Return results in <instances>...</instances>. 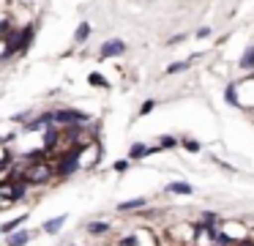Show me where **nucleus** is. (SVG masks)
Masks as SVG:
<instances>
[{
    "instance_id": "2",
    "label": "nucleus",
    "mask_w": 254,
    "mask_h": 246,
    "mask_svg": "<svg viewBox=\"0 0 254 246\" xmlns=\"http://www.w3.org/2000/svg\"><path fill=\"white\" fill-rule=\"evenodd\" d=\"M52 120L71 126V123H82V120H88V115H85V112H77V109H61V112L52 115Z\"/></svg>"
},
{
    "instance_id": "12",
    "label": "nucleus",
    "mask_w": 254,
    "mask_h": 246,
    "mask_svg": "<svg viewBox=\"0 0 254 246\" xmlns=\"http://www.w3.org/2000/svg\"><path fill=\"white\" fill-rule=\"evenodd\" d=\"M142 156H148V148H145V145H131V153H128V162H131V159H142Z\"/></svg>"
},
{
    "instance_id": "11",
    "label": "nucleus",
    "mask_w": 254,
    "mask_h": 246,
    "mask_svg": "<svg viewBox=\"0 0 254 246\" xmlns=\"http://www.w3.org/2000/svg\"><path fill=\"white\" fill-rule=\"evenodd\" d=\"M252 66H254V47H249L241 58V69H252Z\"/></svg>"
},
{
    "instance_id": "3",
    "label": "nucleus",
    "mask_w": 254,
    "mask_h": 246,
    "mask_svg": "<svg viewBox=\"0 0 254 246\" xmlns=\"http://www.w3.org/2000/svg\"><path fill=\"white\" fill-rule=\"evenodd\" d=\"M101 58H112V55H123L126 52V41H121V38H110V41L101 44Z\"/></svg>"
},
{
    "instance_id": "6",
    "label": "nucleus",
    "mask_w": 254,
    "mask_h": 246,
    "mask_svg": "<svg viewBox=\"0 0 254 246\" xmlns=\"http://www.w3.org/2000/svg\"><path fill=\"white\" fill-rule=\"evenodd\" d=\"M25 219H28V216H25V213H22V216H14V219H11V222H6V224H0V233H3V235H8V233H14V230H17V227H19V224H22V222H25Z\"/></svg>"
},
{
    "instance_id": "10",
    "label": "nucleus",
    "mask_w": 254,
    "mask_h": 246,
    "mask_svg": "<svg viewBox=\"0 0 254 246\" xmlns=\"http://www.w3.org/2000/svg\"><path fill=\"white\" fill-rule=\"evenodd\" d=\"M145 205V197H137V200H128V202H121V211H134V208H142Z\"/></svg>"
},
{
    "instance_id": "19",
    "label": "nucleus",
    "mask_w": 254,
    "mask_h": 246,
    "mask_svg": "<svg viewBox=\"0 0 254 246\" xmlns=\"http://www.w3.org/2000/svg\"><path fill=\"white\" fill-rule=\"evenodd\" d=\"M227 101H230V104H238V96H235V85H230V87H227Z\"/></svg>"
},
{
    "instance_id": "13",
    "label": "nucleus",
    "mask_w": 254,
    "mask_h": 246,
    "mask_svg": "<svg viewBox=\"0 0 254 246\" xmlns=\"http://www.w3.org/2000/svg\"><path fill=\"white\" fill-rule=\"evenodd\" d=\"M88 36H90V25H88V22H82V25L77 27V33H74V38H77V41H85Z\"/></svg>"
},
{
    "instance_id": "14",
    "label": "nucleus",
    "mask_w": 254,
    "mask_h": 246,
    "mask_svg": "<svg viewBox=\"0 0 254 246\" xmlns=\"http://www.w3.org/2000/svg\"><path fill=\"white\" fill-rule=\"evenodd\" d=\"M90 233H93V235H101V233H107V230H110V224H107V222H90Z\"/></svg>"
},
{
    "instance_id": "22",
    "label": "nucleus",
    "mask_w": 254,
    "mask_h": 246,
    "mask_svg": "<svg viewBox=\"0 0 254 246\" xmlns=\"http://www.w3.org/2000/svg\"><path fill=\"white\" fill-rule=\"evenodd\" d=\"M210 36V27H199L197 30V38H208Z\"/></svg>"
},
{
    "instance_id": "15",
    "label": "nucleus",
    "mask_w": 254,
    "mask_h": 246,
    "mask_svg": "<svg viewBox=\"0 0 254 246\" xmlns=\"http://www.w3.org/2000/svg\"><path fill=\"white\" fill-rule=\"evenodd\" d=\"M55 142H58V131L50 126V129H47V134H44V148H52Z\"/></svg>"
},
{
    "instance_id": "1",
    "label": "nucleus",
    "mask_w": 254,
    "mask_h": 246,
    "mask_svg": "<svg viewBox=\"0 0 254 246\" xmlns=\"http://www.w3.org/2000/svg\"><path fill=\"white\" fill-rule=\"evenodd\" d=\"M52 178V167L44 162H33L28 169H25V183H44V180Z\"/></svg>"
},
{
    "instance_id": "20",
    "label": "nucleus",
    "mask_w": 254,
    "mask_h": 246,
    "mask_svg": "<svg viewBox=\"0 0 254 246\" xmlns=\"http://www.w3.org/2000/svg\"><path fill=\"white\" fill-rule=\"evenodd\" d=\"M183 145H186V151H191V153H197V151H199V142H194V140H186Z\"/></svg>"
},
{
    "instance_id": "16",
    "label": "nucleus",
    "mask_w": 254,
    "mask_h": 246,
    "mask_svg": "<svg viewBox=\"0 0 254 246\" xmlns=\"http://www.w3.org/2000/svg\"><path fill=\"white\" fill-rule=\"evenodd\" d=\"M189 69V60H178V63L167 66V74H178V71H186Z\"/></svg>"
},
{
    "instance_id": "5",
    "label": "nucleus",
    "mask_w": 254,
    "mask_h": 246,
    "mask_svg": "<svg viewBox=\"0 0 254 246\" xmlns=\"http://www.w3.org/2000/svg\"><path fill=\"white\" fill-rule=\"evenodd\" d=\"M30 238H33V233H28V230H22V233H11L8 241H6V246H25Z\"/></svg>"
},
{
    "instance_id": "18",
    "label": "nucleus",
    "mask_w": 254,
    "mask_h": 246,
    "mask_svg": "<svg viewBox=\"0 0 254 246\" xmlns=\"http://www.w3.org/2000/svg\"><path fill=\"white\" fill-rule=\"evenodd\" d=\"M175 145H178L175 137H161V142H159V148H175Z\"/></svg>"
},
{
    "instance_id": "23",
    "label": "nucleus",
    "mask_w": 254,
    "mask_h": 246,
    "mask_svg": "<svg viewBox=\"0 0 254 246\" xmlns=\"http://www.w3.org/2000/svg\"><path fill=\"white\" fill-rule=\"evenodd\" d=\"M238 246H254V241H249V238H246V241H241Z\"/></svg>"
},
{
    "instance_id": "17",
    "label": "nucleus",
    "mask_w": 254,
    "mask_h": 246,
    "mask_svg": "<svg viewBox=\"0 0 254 246\" xmlns=\"http://www.w3.org/2000/svg\"><path fill=\"white\" fill-rule=\"evenodd\" d=\"M88 80H90V85H99V87H110V82H107L104 77H99V74H90Z\"/></svg>"
},
{
    "instance_id": "7",
    "label": "nucleus",
    "mask_w": 254,
    "mask_h": 246,
    "mask_svg": "<svg viewBox=\"0 0 254 246\" xmlns=\"http://www.w3.org/2000/svg\"><path fill=\"white\" fill-rule=\"evenodd\" d=\"M66 222V216H55V219H50V222H44V233H50V235H55L58 230H61V224Z\"/></svg>"
},
{
    "instance_id": "8",
    "label": "nucleus",
    "mask_w": 254,
    "mask_h": 246,
    "mask_svg": "<svg viewBox=\"0 0 254 246\" xmlns=\"http://www.w3.org/2000/svg\"><path fill=\"white\" fill-rule=\"evenodd\" d=\"M50 126H52V112H47V115H41L39 120L28 123V129H50Z\"/></svg>"
},
{
    "instance_id": "4",
    "label": "nucleus",
    "mask_w": 254,
    "mask_h": 246,
    "mask_svg": "<svg viewBox=\"0 0 254 246\" xmlns=\"http://www.w3.org/2000/svg\"><path fill=\"white\" fill-rule=\"evenodd\" d=\"M77 162H79V151H77V153H71V156H63V164L58 167V172H61V175H68V172H74V169L79 167Z\"/></svg>"
},
{
    "instance_id": "9",
    "label": "nucleus",
    "mask_w": 254,
    "mask_h": 246,
    "mask_svg": "<svg viewBox=\"0 0 254 246\" xmlns=\"http://www.w3.org/2000/svg\"><path fill=\"white\" fill-rule=\"evenodd\" d=\"M167 189H170V191H175V194H191V183H183V180H175V183H170V186H167Z\"/></svg>"
},
{
    "instance_id": "21",
    "label": "nucleus",
    "mask_w": 254,
    "mask_h": 246,
    "mask_svg": "<svg viewBox=\"0 0 254 246\" xmlns=\"http://www.w3.org/2000/svg\"><path fill=\"white\" fill-rule=\"evenodd\" d=\"M153 107H156V101H145V104H142V109H139V115H148Z\"/></svg>"
}]
</instances>
